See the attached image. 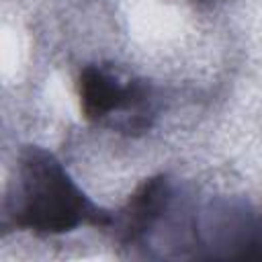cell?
<instances>
[{
	"label": "cell",
	"mask_w": 262,
	"mask_h": 262,
	"mask_svg": "<svg viewBox=\"0 0 262 262\" xmlns=\"http://www.w3.org/2000/svg\"><path fill=\"white\" fill-rule=\"evenodd\" d=\"M190 2H194V4H201V6H211L215 0H190Z\"/></svg>",
	"instance_id": "cell-4"
},
{
	"label": "cell",
	"mask_w": 262,
	"mask_h": 262,
	"mask_svg": "<svg viewBox=\"0 0 262 262\" xmlns=\"http://www.w3.org/2000/svg\"><path fill=\"white\" fill-rule=\"evenodd\" d=\"M176 186L166 174L143 180L125 207L113 213L108 231L125 248H145L151 231L174 201Z\"/></svg>",
	"instance_id": "cell-3"
},
{
	"label": "cell",
	"mask_w": 262,
	"mask_h": 262,
	"mask_svg": "<svg viewBox=\"0 0 262 262\" xmlns=\"http://www.w3.org/2000/svg\"><path fill=\"white\" fill-rule=\"evenodd\" d=\"M2 219L14 229L57 235L80 225L108 229L113 213L94 205L51 151L27 145L16 156Z\"/></svg>",
	"instance_id": "cell-1"
},
{
	"label": "cell",
	"mask_w": 262,
	"mask_h": 262,
	"mask_svg": "<svg viewBox=\"0 0 262 262\" xmlns=\"http://www.w3.org/2000/svg\"><path fill=\"white\" fill-rule=\"evenodd\" d=\"M78 96L86 121L119 133H145L158 117L154 86L113 66H84L78 76Z\"/></svg>",
	"instance_id": "cell-2"
}]
</instances>
